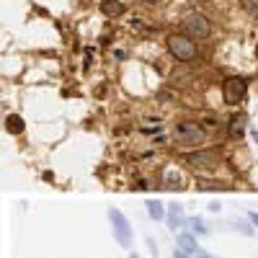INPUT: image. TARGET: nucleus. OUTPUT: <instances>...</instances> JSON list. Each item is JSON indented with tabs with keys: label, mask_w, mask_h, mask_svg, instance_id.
Segmentation results:
<instances>
[{
	"label": "nucleus",
	"mask_w": 258,
	"mask_h": 258,
	"mask_svg": "<svg viewBox=\"0 0 258 258\" xmlns=\"http://www.w3.org/2000/svg\"><path fill=\"white\" fill-rule=\"evenodd\" d=\"M168 49L181 62H191L197 57V44H194V39L186 36V34H170L168 36Z\"/></svg>",
	"instance_id": "f257e3e1"
},
{
	"label": "nucleus",
	"mask_w": 258,
	"mask_h": 258,
	"mask_svg": "<svg viewBox=\"0 0 258 258\" xmlns=\"http://www.w3.org/2000/svg\"><path fill=\"white\" fill-rule=\"evenodd\" d=\"M109 220H111V227H114V238L121 248H132V225H129V220L124 217V214L119 209H109Z\"/></svg>",
	"instance_id": "f03ea898"
},
{
	"label": "nucleus",
	"mask_w": 258,
	"mask_h": 258,
	"mask_svg": "<svg viewBox=\"0 0 258 258\" xmlns=\"http://www.w3.org/2000/svg\"><path fill=\"white\" fill-rule=\"evenodd\" d=\"M173 137H176V142H181V145H202L204 137H207V132H204L197 121H181V124L176 126Z\"/></svg>",
	"instance_id": "7ed1b4c3"
},
{
	"label": "nucleus",
	"mask_w": 258,
	"mask_h": 258,
	"mask_svg": "<svg viewBox=\"0 0 258 258\" xmlns=\"http://www.w3.org/2000/svg\"><path fill=\"white\" fill-rule=\"evenodd\" d=\"M183 31L191 39H207L209 31H212V24L207 21V16H202V13H188L186 21H183Z\"/></svg>",
	"instance_id": "20e7f679"
},
{
	"label": "nucleus",
	"mask_w": 258,
	"mask_h": 258,
	"mask_svg": "<svg viewBox=\"0 0 258 258\" xmlns=\"http://www.w3.org/2000/svg\"><path fill=\"white\" fill-rule=\"evenodd\" d=\"M245 91H248V85H245L243 78H227V80L222 83V98H225V103H230V106L240 103V101L245 98Z\"/></svg>",
	"instance_id": "39448f33"
},
{
	"label": "nucleus",
	"mask_w": 258,
	"mask_h": 258,
	"mask_svg": "<svg viewBox=\"0 0 258 258\" xmlns=\"http://www.w3.org/2000/svg\"><path fill=\"white\" fill-rule=\"evenodd\" d=\"M186 163L194 165V168H207V170H212V168L220 165V155L214 153V150H199V153L186 155Z\"/></svg>",
	"instance_id": "423d86ee"
},
{
	"label": "nucleus",
	"mask_w": 258,
	"mask_h": 258,
	"mask_svg": "<svg viewBox=\"0 0 258 258\" xmlns=\"http://www.w3.org/2000/svg\"><path fill=\"white\" fill-rule=\"evenodd\" d=\"M165 217H168V227L173 230V232H176V230H181V227L188 222V220H186V214H183V207H181V204H170Z\"/></svg>",
	"instance_id": "0eeeda50"
},
{
	"label": "nucleus",
	"mask_w": 258,
	"mask_h": 258,
	"mask_svg": "<svg viewBox=\"0 0 258 258\" xmlns=\"http://www.w3.org/2000/svg\"><path fill=\"white\" fill-rule=\"evenodd\" d=\"M178 248L188 255H197L199 253V243H197V235H191V232H181L178 235Z\"/></svg>",
	"instance_id": "6e6552de"
},
{
	"label": "nucleus",
	"mask_w": 258,
	"mask_h": 258,
	"mask_svg": "<svg viewBox=\"0 0 258 258\" xmlns=\"http://www.w3.org/2000/svg\"><path fill=\"white\" fill-rule=\"evenodd\" d=\"M145 207H147L150 220H163L165 214H168V209H165V207H163V202H158V199H150Z\"/></svg>",
	"instance_id": "1a4fd4ad"
},
{
	"label": "nucleus",
	"mask_w": 258,
	"mask_h": 258,
	"mask_svg": "<svg viewBox=\"0 0 258 258\" xmlns=\"http://www.w3.org/2000/svg\"><path fill=\"white\" fill-rule=\"evenodd\" d=\"M101 13L109 16V18H116V16L124 13V6L116 3V0H103V3H101Z\"/></svg>",
	"instance_id": "9d476101"
},
{
	"label": "nucleus",
	"mask_w": 258,
	"mask_h": 258,
	"mask_svg": "<svg viewBox=\"0 0 258 258\" xmlns=\"http://www.w3.org/2000/svg\"><path fill=\"white\" fill-rule=\"evenodd\" d=\"M245 124H248L245 116H232V121H230V137H243L245 135Z\"/></svg>",
	"instance_id": "9b49d317"
},
{
	"label": "nucleus",
	"mask_w": 258,
	"mask_h": 258,
	"mask_svg": "<svg viewBox=\"0 0 258 258\" xmlns=\"http://www.w3.org/2000/svg\"><path fill=\"white\" fill-rule=\"evenodd\" d=\"M6 132H11V135H21V132H24V119L16 116V114L6 116Z\"/></svg>",
	"instance_id": "f8f14e48"
},
{
	"label": "nucleus",
	"mask_w": 258,
	"mask_h": 258,
	"mask_svg": "<svg viewBox=\"0 0 258 258\" xmlns=\"http://www.w3.org/2000/svg\"><path fill=\"white\" fill-rule=\"evenodd\" d=\"M197 188H199V191H232V186H227V183H214V181H199Z\"/></svg>",
	"instance_id": "ddd939ff"
},
{
	"label": "nucleus",
	"mask_w": 258,
	"mask_h": 258,
	"mask_svg": "<svg viewBox=\"0 0 258 258\" xmlns=\"http://www.w3.org/2000/svg\"><path fill=\"white\" fill-rule=\"evenodd\" d=\"M165 188H183L181 186V176L173 173V170H168V173H165Z\"/></svg>",
	"instance_id": "4468645a"
},
{
	"label": "nucleus",
	"mask_w": 258,
	"mask_h": 258,
	"mask_svg": "<svg viewBox=\"0 0 258 258\" xmlns=\"http://www.w3.org/2000/svg\"><path fill=\"white\" fill-rule=\"evenodd\" d=\"M188 225H191L194 235H207V227H204V220H202V217H194V220H188Z\"/></svg>",
	"instance_id": "2eb2a0df"
},
{
	"label": "nucleus",
	"mask_w": 258,
	"mask_h": 258,
	"mask_svg": "<svg viewBox=\"0 0 258 258\" xmlns=\"http://www.w3.org/2000/svg\"><path fill=\"white\" fill-rule=\"evenodd\" d=\"M243 8H245L253 18H258V0H243Z\"/></svg>",
	"instance_id": "dca6fc26"
},
{
	"label": "nucleus",
	"mask_w": 258,
	"mask_h": 258,
	"mask_svg": "<svg viewBox=\"0 0 258 258\" xmlns=\"http://www.w3.org/2000/svg\"><path fill=\"white\" fill-rule=\"evenodd\" d=\"M248 220L253 222V227H258V212H248Z\"/></svg>",
	"instance_id": "f3484780"
},
{
	"label": "nucleus",
	"mask_w": 258,
	"mask_h": 258,
	"mask_svg": "<svg viewBox=\"0 0 258 258\" xmlns=\"http://www.w3.org/2000/svg\"><path fill=\"white\" fill-rule=\"evenodd\" d=\"M173 258H188V253H183V250H176V253H173Z\"/></svg>",
	"instance_id": "a211bd4d"
},
{
	"label": "nucleus",
	"mask_w": 258,
	"mask_h": 258,
	"mask_svg": "<svg viewBox=\"0 0 258 258\" xmlns=\"http://www.w3.org/2000/svg\"><path fill=\"white\" fill-rule=\"evenodd\" d=\"M197 258H212V255H209V253H204V250H199V253H197Z\"/></svg>",
	"instance_id": "6ab92c4d"
},
{
	"label": "nucleus",
	"mask_w": 258,
	"mask_h": 258,
	"mask_svg": "<svg viewBox=\"0 0 258 258\" xmlns=\"http://www.w3.org/2000/svg\"><path fill=\"white\" fill-rule=\"evenodd\" d=\"M145 3H158V0H145Z\"/></svg>",
	"instance_id": "aec40b11"
}]
</instances>
